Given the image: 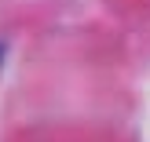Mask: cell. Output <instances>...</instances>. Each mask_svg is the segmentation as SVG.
I'll return each mask as SVG.
<instances>
[{"label":"cell","mask_w":150,"mask_h":142,"mask_svg":"<svg viewBox=\"0 0 150 142\" xmlns=\"http://www.w3.org/2000/svg\"><path fill=\"white\" fill-rule=\"evenodd\" d=\"M0 58H4V48H0Z\"/></svg>","instance_id":"6da1fadb"}]
</instances>
